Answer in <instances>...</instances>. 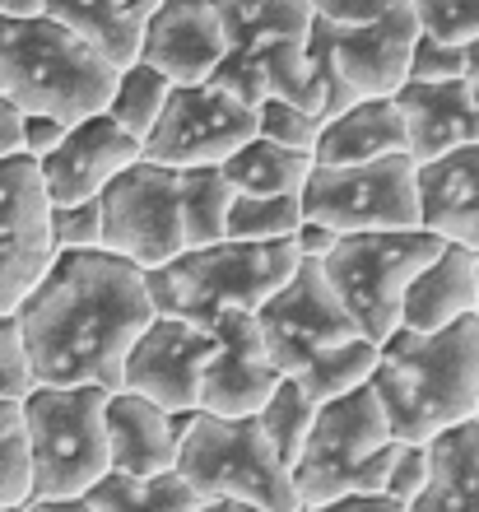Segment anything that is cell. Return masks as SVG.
<instances>
[{
    "instance_id": "obj_10",
    "label": "cell",
    "mask_w": 479,
    "mask_h": 512,
    "mask_svg": "<svg viewBox=\"0 0 479 512\" xmlns=\"http://www.w3.org/2000/svg\"><path fill=\"white\" fill-rule=\"evenodd\" d=\"M414 10L410 0L396 10L359 19V24H331L312 14L307 52L321 75V117L340 112L354 98L396 94L410 80V47H414Z\"/></svg>"
},
{
    "instance_id": "obj_7",
    "label": "cell",
    "mask_w": 479,
    "mask_h": 512,
    "mask_svg": "<svg viewBox=\"0 0 479 512\" xmlns=\"http://www.w3.org/2000/svg\"><path fill=\"white\" fill-rule=\"evenodd\" d=\"M173 466L200 489L205 512H298L289 466L256 415L196 410L177 438Z\"/></svg>"
},
{
    "instance_id": "obj_42",
    "label": "cell",
    "mask_w": 479,
    "mask_h": 512,
    "mask_svg": "<svg viewBox=\"0 0 479 512\" xmlns=\"http://www.w3.org/2000/svg\"><path fill=\"white\" fill-rule=\"evenodd\" d=\"M66 126L70 122H61V117H52V112H19V154L42 159V154L61 140Z\"/></svg>"
},
{
    "instance_id": "obj_19",
    "label": "cell",
    "mask_w": 479,
    "mask_h": 512,
    "mask_svg": "<svg viewBox=\"0 0 479 512\" xmlns=\"http://www.w3.org/2000/svg\"><path fill=\"white\" fill-rule=\"evenodd\" d=\"M228 33L210 0H159L145 19L135 61L163 70L173 84L210 80V70L224 61Z\"/></svg>"
},
{
    "instance_id": "obj_28",
    "label": "cell",
    "mask_w": 479,
    "mask_h": 512,
    "mask_svg": "<svg viewBox=\"0 0 479 512\" xmlns=\"http://www.w3.org/2000/svg\"><path fill=\"white\" fill-rule=\"evenodd\" d=\"M233 205V182L219 163H196L177 168V215H182V243L205 247L224 238V219Z\"/></svg>"
},
{
    "instance_id": "obj_39",
    "label": "cell",
    "mask_w": 479,
    "mask_h": 512,
    "mask_svg": "<svg viewBox=\"0 0 479 512\" xmlns=\"http://www.w3.org/2000/svg\"><path fill=\"white\" fill-rule=\"evenodd\" d=\"M140 508H154V512H205V499H200V489L191 485L177 466H163V471H154V475H140Z\"/></svg>"
},
{
    "instance_id": "obj_24",
    "label": "cell",
    "mask_w": 479,
    "mask_h": 512,
    "mask_svg": "<svg viewBox=\"0 0 479 512\" xmlns=\"http://www.w3.org/2000/svg\"><path fill=\"white\" fill-rule=\"evenodd\" d=\"M428 480L410 512H479V419L466 415L428 433Z\"/></svg>"
},
{
    "instance_id": "obj_41",
    "label": "cell",
    "mask_w": 479,
    "mask_h": 512,
    "mask_svg": "<svg viewBox=\"0 0 479 512\" xmlns=\"http://www.w3.org/2000/svg\"><path fill=\"white\" fill-rule=\"evenodd\" d=\"M84 508L89 512H135L140 508V475L107 466L94 485L84 489Z\"/></svg>"
},
{
    "instance_id": "obj_47",
    "label": "cell",
    "mask_w": 479,
    "mask_h": 512,
    "mask_svg": "<svg viewBox=\"0 0 479 512\" xmlns=\"http://www.w3.org/2000/svg\"><path fill=\"white\" fill-rule=\"evenodd\" d=\"M42 0H0V14H38Z\"/></svg>"
},
{
    "instance_id": "obj_23",
    "label": "cell",
    "mask_w": 479,
    "mask_h": 512,
    "mask_svg": "<svg viewBox=\"0 0 479 512\" xmlns=\"http://www.w3.org/2000/svg\"><path fill=\"white\" fill-rule=\"evenodd\" d=\"M475 312V247L442 243L414 270V280L400 294V326L410 331H438Z\"/></svg>"
},
{
    "instance_id": "obj_26",
    "label": "cell",
    "mask_w": 479,
    "mask_h": 512,
    "mask_svg": "<svg viewBox=\"0 0 479 512\" xmlns=\"http://www.w3.org/2000/svg\"><path fill=\"white\" fill-rule=\"evenodd\" d=\"M154 5L159 0H42V14L89 38L112 66H131Z\"/></svg>"
},
{
    "instance_id": "obj_45",
    "label": "cell",
    "mask_w": 479,
    "mask_h": 512,
    "mask_svg": "<svg viewBox=\"0 0 479 512\" xmlns=\"http://www.w3.org/2000/svg\"><path fill=\"white\" fill-rule=\"evenodd\" d=\"M19 149V108H10L5 98H0V159Z\"/></svg>"
},
{
    "instance_id": "obj_18",
    "label": "cell",
    "mask_w": 479,
    "mask_h": 512,
    "mask_svg": "<svg viewBox=\"0 0 479 512\" xmlns=\"http://www.w3.org/2000/svg\"><path fill=\"white\" fill-rule=\"evenodd\" d=\"M131 159H140V140L98 108L89 117H80V122H70L61 131V140L33 163H38L47 201L61 205V201L98 196Z\"/></svg>"
},
{
    "instance_id": "obj_49",
    "label": "cell",
    "mask_w": 479,
    "mask_h": 512,
    "mask_svg": "<svg viewBox=\"0 0 479 512\" xmlns=\"http://www.w3.org/2000/svg\"><path fill=\"white\" fill-rule=\"evenodd\" d=\"M475 419H479V401H475Z\"/></svg>"
},
{
    "instance_id": "obj_38",
    "label": "cell",
    "mask_w": 479,
    "mask_h": 512,
    "mask_svg": "<svg viewBox=\"0 0 479 512\" xmlns=\"http://www.w3.org/2000/svg\"><path fill=\"white\" fill-rule=\"evenodd\" d=\"M424 480H428V452H424V443L396 438L391 461H386V475H382V489L400 503V508L410 512L414 499H419V489H424Z\"/></svg>"
},
{
    "instance_id": "obj_31",
    "label": "cell",
    "mask_w": 479,
    "mask_h": 512,
    "mask_svg": "<svg viewBox=\"0 0 479 512\" xmlns=\"http://www.w3.org/2000/svg\"><path fill=\"white\" fill-rule=\"evenodd\" d=\"M303 219L298 191H275V196H256V191H233L224 219V238H247V243H270V238H293Z\"/></svg>"
},
{
    "instance_id": "obj_1",
    "label": "cell",
    "mask_w": 479,
    "mask_h": 512,
    "mask_svg": "<svg viewBox=\"0 0 479 512\" xmlns=\"http://www.w3.org/2000/svg\"><path fill=\"white\" fill-rule=\"evenodd\" d=\"M154 317L145 270L107 247L52 252L33 289L14 303L38 382L121 387V359Z\"/></svg>"
},
{
    "instance_id": "obj_25",
    "label": "cell",
    "mask_w": 479,
    "mask_h": 512,
    "mask_svg": "<svg viewBox=\"0 0 479 512\" xmlns=\"http://www.w3.org/2000/svg\"><path fill=\"white\" fill-rule=\"evenodd\" d=\"M405 149V122H400L396 94L354 98L340 112L321 117L312 159L317 163H363L377 154H396Z\"/></svg>"
},
{
    "instance_id": "obj_8",
    "label": "cell",
    "mask_w": 479,
    "mask_h": 512,
    "mask_svg": "<svg viewBox=\"0 0 479 512\" xmlns=\"http://www.w3.org/2000/svg\"><path fill=\"white\" fill-rule=\"evenodd\" d=\"M391 447H396V433L373 382H359L321 401L298 457L289 461L298 512H326L349 489L382 485Z\"/></svg>"
},
{
    "instance_id": "obj_44",
    "label": "cell",
    "mask_w": 479,
    "mask_h": 512,
    "mask_svg": "<svg viewBox=\"0 0 479 512\" xmlns=\"http://www.w3.org/2000/svg\"><path fill=\"white\" fill-rule=\"evenodd\" d=\"M335 238H340V233L326 229V224H317V219H298V229H293V247H298V256H326Z\"/></svg>"
},
{
    "instance_id": "obj_11",
    "label": "cell",
    "mask_w": 479,
    "mask_h": 512,
    "mask_svg": "<svg viewBox=\"0 0 479 512\" xmlns=\"http://www.w3.org/2000/svg\"><path fill=\"white\" fill-rule=\"evenodd\" d=\"M410 149L377 154L363 163H317L307 173L298 201L303 219H317L335 233H368V229H414L419 224V187H414Z\"/></svg>"
},
{
    "instance_id": "obj_29",
    "label": "cell",
    "mask_w": 479,
    "mask_h": 512,
    "mask_svg": "<svg viewBox=\"0 0 479 512\" xmlns=\"http://www.w3.org/2000/svg\"><path fill=\"white\" fill-rule=\"evenodd\" d=\"M373 364H377V340L349 336V340H340V345H326L321 354L303 359V364L293 368V373H284V378H293L321 405V401H331V396H340V391L368 382Z\"/></svg>"
},
{
    "instance_id": "obj_33",
    "label": "cell",
    "mask_w": 479,
    "mask_h": 512,
    "mask_svg": "<svg viewBox=\"0 0 479 512\" xmlns=\"http://www.w3.org/2000/svg\"><path fill=\"white\" fill-rule=\"evenodd\" d=\"M28 433L19 401H0V512L24 508L28 499Z\"/></svg>"
},
{
    "instance_id": "obj_30",
    "label": "cell",
    "mask_w": 479,
    "mask_h": 512,
    "mask_svg": "<svg viewBox=\"0 0 479 512\" xmlns=\"http://www.w3.org/2000/svg\"><path fill=\"white\" fill-rule=\"evenodd\" d=\"M168 94H173V80H168L163 70L145 66V61H131V66H117V75H112V89H107L103 112L117 126H126L135 140H145V131L163 112Z\"/></svg>"
},
{
    "instance_id": "obj_40",
    "label": "cell",
    "mask_w": 479,
    "mask_h": 512,
    "mask_svg": "<svg viewBox=\"0 0 479 512\" xmlns=\"http://www.w3.org/2000/svg\"><path fill=\"white\" fill-rule=\"evenodd\" d=\"M461 75V42H442L433 33H414L410 80H452Z\"/></svg>"
},
{
    "instance_id": "obj_9",
    "label": "cell",
    "mask_w": 479,
    "mask_h": 512,
    "mask_svg": "<svg viewBox=\"0 0 479 512\" xmlns=\"http://www.w3.org/2000/svg\"><path fill=\"white\" fill-rule=\"evenodd\" d=\"M442 247L428 229H368V233H340L331 252L317 256L321 275L335 289L368 340H386L400 326V294L414 280V270Z\"/></svg>"
},
{
    "instance_id": "obj_37",
    "label": "cell",
    "mask_w": 479,
    "mask_h": 512,
    "mask_svg": "<svg viewBox=\"0 0 479 512\" xmlns=\"http://www.w3.org/2000/svg\"><path fill=\"white\" fill-rule=\"evenodd\" d=\"M33 387H38V373H33L24 336H19V322H14V312H0V401H24Z\"/></svg>"
},
{
    "instance_id": "obj_2",
    "label": "cell",
    "mask_w": 479,
    "mask_h": 512,
    "mask_svg": "<svg viewBox=\"0 0 479 512\" xmlns=\"http://www.w3.org/2000/svg\"><path fill=\"white\" fill-rule=\"evenodd\" d=\"M391 433L424 443L428 433L475 415L479 401V317L466 312L438 331L396 326L377 340V364L368 373Z\"/></svg>"
},
{
    "instance_id": "obj_36",
    "label": "cell",
    "mask_w": 479,
    "mask_h": 512,
    "mask_svg": "<svg viewBox=\"0 0 479 512\" xmlns=\"http://www.w3.org/2000/svg\"><path fill=\"white\" fill-rule=\"evenodd\" d=\"M419 33L442 42H475L479 38V0H410Z\"/></svg>"
},
{
    "instance_id": "obj_17",
    "label": "cell",
    "mask_w": 479,
    "mask_h": 512,
    "mask_svg": "<svg viewBox=\"0 0 479 512\" xmlns=\"http://www.w3.org/2000/svg\"><path fill=\"white\" fill-rule=\"evenodd\" d=\"M214 336V350L205 359L200 378V410L210 415H256V405L280 382V368L270 364V350L261 340L256 312L224 308L205 326Z\"/></svg>"
},
{
    "instance_id": "obj_14",
    "label": "cell",
    "mask_w": 479,
    "mask_h": 512,
    "mask_svg": "<svg viewBox=\"0 0 479 512\" xmlns=\"http://www.w3.org/2000/svg\"><path fill=\"white\" fill-rule=\"evenodd\" d=\"M256 326H261V340L270 350V364L280 373H293L303 359L321 354L326 345L363 336L354 317L345 312V303L326 284L317 256H298L289 280L256 308Z\"/></svg>"
},
{
    "instance_id": "obj_12",
    "label": "cell",
    "mask_w": 479,
    "mask_h": 512,
    "mask_svg": "<svg viewBox=\"0 0 479 512\" xmlns=\"http://www.w3.org/2000/svg\"><path fill=\"white\" fill-rule=\"evenodd\" d=\"M103 247L149 270L182 252V215H177V168L154 159H131L103 191Z\"/></svg>"
},
{
    "instance_id": "obj_15",
    "label": "cell",
    "mask_w": 479,
    "mask_h": 512,
    "mask_svg": "<svg viewBox=\"0 0 479 512\" xmlns=\"http://www.w3.org/2000/svg\"><path fill=\"white\" fill-rule=\"evenodd\" d=\"M210 350L214 336L205 326L173 312H154L121 359V387L140 391L163 410H200V378Z\"/></svg>"
},
{
    "instance_id": "obj_4",
    "label": "cell",
    "mask_w": 479,
    "mask_h": 512,
    "mask_svg": "<svg viewBox=\"0 0 479 512\" xmlns=\"http://www.w3.org/2000/svg\"><path fill=\"white\" fill-rule=\"evenodd\" d=\"M228 33L224 61L210 80L242 103L289 98L321 112V75L307 52L312 33V0H210Z\"/></svg>"
},
{
    "instance_id": "obj_21",
    "label": "cell",
    "mask_w": 479,
    "mask_h": 512,
    "mask_svg": "<svg viewBox=\"0 0 479 512\" xmlns=\"http://www.w3.org/2000/svg\"><path fill=\"white\" fill-rule=\"evenodd\" d=\"M396 108L405 122V149L414 163L447 154L456 145L479 140V108L461 75L452 80H405L396 89Z\"/></svg>"
},
{
    "instance_id": "obj_43",
    "label": "cell",
    "mask_w": 479,
    "mask_h": 512,
    "mask_svg": "<svg viewBox=\"0 0 479 512\" xmlns=\"http://www.w3.org/2000/svg\"><path fill=\"white\" fill-rule=\"evenodd\" d=\"M396 5H405V0H312V14L331 19V24H359V19H377Z\"/></svg>"
},
{
    "instance_id": "obj_20",
    "label": "cell",
    "mask_w": 479,
    "mask_h": 512,
    "mask_svg": "<svg viewBox=\"0 0 479 512\" xmlns=\"http://www.w3.org/2000/svg\"><path fill=\"white\" fill-rule=\"evenodd\" d=\"M419 229L479 252V140L419 163Z\"/></svg>"
},
{
    "instance_id": "obj_32",
    "label": "cell",
    "mask_w": 479,
    "mask_h": 512,
    "mask_svg": "<svg viewBox=\"0 0 479 512\" xmlns=\"http://www.w3.org/2000/svg\"><path fill=\"white\" fill-rule=\"evenodd\" d=\"M312 415H317V401L293 378H284V373H280V382L270 387L266 401L256 405V424H261V433L270 438V447L284 457V466L298 457V447H303L307 429H312Z\"/></svg>"
},
{
    "instance_id": "obj_48",
    "label": "cell",
    "mask_w": 479,
    "mask_h": 512,
    "mask_svg": "<svg viewBox=\"0 0 479 512\" xmlns=\"http://www.w3.org/2000/svg\"><path fill=\"white\" fill-rule=\"evenodd\" d=\"M475 317H479V252H475Z\"/></svg>"
},
{
    "instance_id": "obj_27",
    "label": "cell",
    "mask_w": 479,
    "mask_h": 512,
    "mask_svg": "<svg viewBox=\"0 0 479 512\" xmlns=\"http://www.w3.org/2000/svg\"><path fill=\"white\" fill-rule=\"evenodd\" d=\"M219 168H224V177L233 182V191L275 196V191H303L307 173H312V154H307V149L275 145L266 135H252V140H242Z\"/></svg>"
},
{
    "instance_id": "obj_5",
    "label": "cell",
    "mask_w": 479,
    "mask_h": 512,
    "mask_svg": "<svg viewBox=\"0 0 479 512\" xmlns=\"http://www.w3.org/2000/svg\"><path fill=\"white\" fill-rule=\"evenodd\" d=\"M107 387L98 382H38L24 410L28 433V499L24 512L38 508H84V489L107 471V429H103Z\"/></svg>"
},
{
    "instance_id": "obj_3",
    "label": "cell",
    "mask_w": 479,
    "mask_h": 512,
    "mask_svg": "<svg viewBox=\"0 0 479 512\" xmlns=\"http://www.w3.org/2000/svg\"><path fill=\"white\" fill-rule=\"evenodd\" d=\"M117 66L52 14H0V98L19 112L80 122L107 103Z\"/></svg>"
},
{
    "instance_id": "obj_13",
    "label": "cell",
    "mask_w": 479,
    "mask_h": 512,
    "mask_svg": "<svg viewBox=\"0 0 479 512\" xmlns=\"http://www.w3.org/2000/svg\"><path fill=\"white\" fill-rule=\"evenodd\" d=\"M256 135V103L219 89L214 80L173 84V94L140 140V154L168 168L224 163L242 140Z\"/></svg>"
},
{
    "instance_id": "obj_6",
    "label": "cell",
    "mask_w": 479,
    "mask_h": 512,
    "mask_svg": "<svg viewBox=\"0 0 479 512\" xmlns=\"http://www.w3.org/2000/svg\"><path fill=\"white\" fill-rule=\"evenodd\" d=\"M298 266L293 238L247 243V238H214L205 247H182L163 266L145 270L154 312H173L196 326H210L224 308L256 312Z\"/></svg>"
},
{
    "instance_id": "obj_34",
    "label": "cell",
    "mask_w": 479,
    "mask_h": 512,
    "mask_svg": "<svg viewBox=\"0 0 479 512\" xmlns=\"http://www.w3.org/2000/svg\"><path fill=\"white\" fill-rule=\"evenodd\" d=\"M317 131H321V112L303 108V103H289V98H275V94L256 103V135H266L275 145L307 149L312 154Z\"/></svg>"
},
{
    "instance_id": "obj_35",
    "label": "cell",
    "mask_w": 479,
    "mask_h": 512,
    "mask_svg": "<svg viewBox=\"0 0 479 512\" xmlns=\"http://www.w3.org/2000/svg\"><path fill=\"white\" fill-rule=\"evenodd\" d=\"M47 233H52V252L103 247V210H98V196L47 205Z\"/></svg>"
},
{
    "instance_id": "obj_22",
    "label": "cell",
    "mask_w": 479,
    "mask_h": 512,
    "mask_svg": "<svg viewBox=\"0 0 479 512\" xmlns=\"http://www.w3.org/2000/svg\"><path fill=\"white\" fill-rule=\"evenodd\" d=\"M103 429H107V466L131 475H154L173 466L177 457V433L173 415L154 405L140 391H107L103 401Z\"/></svg>"
},
{
    "instance_id": "obj_46",
    "label": "cell",
    "mask_w": 479,
    "mask_h": 512,
    "mask_svg": "<svg viewBox=\"0 0 479 512\" xmlns=\"http://www.w3.org/2000/svg\"><path fill=\"white\" fill-rule=\"evenodd\" d=\"M461 84L470 89V98H475V108H479V38L461 47Z\"/></svg>"
},
{
    "instance_id": "obj_16",
    "label": "cell",
    "mask_w": 479,
    "mask_h": 512,
    "mask_svg": "<svg viewBox=\"0 0 479 512\" xmlns=\"http://www.w3.org/2000/svg\"><path fill=\"white\" fill-rule=\"evenodd\" d=\"M47 191H42L38 163L28 154L0 159V312L33 289L47 261H52V233H47Z\"/></svg>"
}]
</instances>
